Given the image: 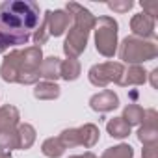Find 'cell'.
I'll return each mask as SVG.
<instances>
[{
    "mask_svg": "<svg viewBox=\"0 0 158 158\" xmlns=\"http://www.w3.org/2000/svg\"><path fill=\"white\" fill-rule=\"evenodd\" d=\"M39 6L32 0H6L0 4V26L15 37H32L39 26Z\"/></svg>",
    "mask_w": 158,
    "mask_h": 158,
    "instance_id": "obj_1",
    "label": "cell"
},
{
    "mask_svg": "<svg viewBox=\"0 0 158 158\" xmlns=\"http://www.w3.org/2000/svg\"><path fill=\"white\" fill-rule=\"evenodd\" d=\"M158 56V47L154 41L127 35L119 45V58L128 65H141Z\"/></svg>",
    "mask_w": 158,
    "mask_h": 158,
    "instance_id": "obj_2",
    "label": "cell"
},
{
    "mask_svg": "<svg viewBox=\"0 0 158 158\" xmlns=\"http://www.w3.org/2000/svg\"><path fill=\"white\" fill-rule=\"evenodd\" d=\"M119 24L114 17L102 15L95 21L93 28V37H95V48L101 56L104 58H114L117 52V30Z\"/></svg>",
    "mask_w": 158,
    "mask_h": 158,
    "instance_id": "obj_3",
    "label": "cell"
},
{
    "mask_svg": "<svg viewBox=\"0 0 158 158\" xmlns=\"http://www.w3.org/2000/svg\"><path fill=\"white\" fill-rule=\"evenodd\" d=\"M43 61V52L39 47H26L21 48V71L17 84L23 86H35L39 82V67Z\"/></svg>",
    "mask_w": 158,
    "mask_h": 158,
    "instance_id": "obj_4",
    "label": "cell"
},
{
    "mask_svg": "<svg viewBox=\"0 0 158 158\" xmlns=\"http://www.w3.org/2000/svg\"><path fill=\"white\" fill-rule=\"evenodd\" d=\"M125 73V65L121 61H104L95 63L88 71V78L95 88H106L108 84H121V78Z\"/></svg>",
    "mask_w": 158,
    "mask_h": 158,
    "instance_id": "obj_5",
    "label": "cell"
},
{
    "mask_svg": "<svg viewBox=\"0 0 158 158\" xmlns=\"http://www.w3.org/2000/svg\"><path fill=\"white\" fill-rule=\"evenodd\" d=\"M88 39H89V32H84L80 28H76V26L69 28L67 37L63 41V52H65V56L78 60V56H80L86 50V47H88Z\"/></svg>",
    "mask_w": 158,
    "mask_h": 158,
    "instance_id": "obj_6",
    "label": "cell"
},
{
    "mask_svg": "<svg viewBox=\"0 0 158 158\" xmlns=\"http://www.w3.org/2000/svg\"><path fill=\"white\" fill-rule=\"evenodd\" d=\"M138 139L141 145L158 143V114L154 108L145 110V117L138 128Z\"/></svg>",
    "mask_w": 158,
    "mask_h": 158,
    "instance_id": "obj_7",
    "label": "cell"
},
{
    "mask_svg": "<svg viewBox=\"0 0 158 158\" xmlns=\"http://www.w3.org/2000/svg\"><path fill=\"white\" fill-rule=\"evenodd\" d=\"M65 11L71 15L73 26L80 28V30H84V32H91V30L95 28L97 17H95L88 8H84V6H80V4H76V2H69V4L65 6Z\"/></svg>",
    "mask_w": 158,
    "mask_h": 158,
    "instance_id": "obj_8",
    "label": "cell"
},
{
    "mask_svg": "<svg viewBox=\"0 0 158 158\" xmlns=\"http://www.w3.org/2000/svg\"><path fill=\"white\" fill-rule=\"evenodd\" d=\"M45 23H47V30L50 37H60L69 30V23H71V15L65 10H48L45 11Z\"/></svg>",
    "mask_w": 158,
    "mask_h": 158,
    "instance_id": "obj_9",
    "label": "cell"
},
{
    "mask_svg": "<svg viewBox=\"0 0 158 158\" xmlns=\"http://www.w3.org/2000/svg\"><path fill=\"white\" fill-rule=\"evenodd\" d=\"M19 71H21V48H15L4 56L2 65H0V76L8 84H17Z\"/></svg>",
    "mask_w": 158,
    "mask_h": 158,
    "instance_id": "obj_10",
    "label": "cell"
},
{
    "mask_svg": "<svg viewBox=\"0 0 158 158\" xmlns=\"http://www.w3.org/2000/svg\"><path fill=\"white\" fill-rule=\"evenodd\" d=\"M154 23L156 19L145 15V13H136L132 19H130V30H132V35L134 37H139V39H154L156 32H154Z\"/></svg>",
    "mask_w": 158,
    "mask_h": 158,
    "instance_id": "obj_11",
    "label": "cell"
},
{
    "mask_svg": "<svg viewBox=\"0 0 158 158\" xmlns=\"http://www.w3.org/2000/svg\"><path fill=\"white\" fill-rule=\"evenodd\" d=\"M117 106H119V97H117V93L112 91V89H102V91L95 93V95L89 99V108H91L93 112H99V114L114 112Z\"/></svg>",
    "mask_w": 158,
    "mask_h": 158,
    "instance_id": "obj_12",
    "label": "cell"
},
{
    "mask_svg": "<svg viewBox=\"0 0 158 158\" xmlns=\"http://www.w3.org/2000/svg\"><path fill=\"white\" fill-rule=\"evenodd\" d=\"M147 82V71L143 69V65H128V69H125L121 84L123 88L128 86H143Z\"/></svg>",
    "mask_w": 158,
    "mask_h": 158,
    "instance_id": "obj_13",
    "label": "cell"
},
{
    "mask_svg": "<svg viewBox=\"0 0 158 158\" xmlns=\"http://www.w3.org/2000/svg\"><path fill=\"white\" fill-rule=\"evenodd\" d=\"M21 123V114L13 104H4L0 106V132L13 130Z\"/></svg>",
    "mask_w": 158,
    "mask_h": 158,
    "instance_id": "obj_14",
    "label": "cell"
},
{
    "mask_svg": "<svg viewBox=\"0 0 158 158\" xmlns=\"http://www.w3.org/2000/svg\"><path fill=\"white\" fill-rule=\"evenodd\" d=\"M60 65H61V60L58 56L43 58L39 67V78H43L47 82H56L60 78Z\"/></svg>",
    "mask_w": 158,
    "mask_h": 158,
    "instance_id": "obj_15",
    "label": "cell"
},
{
    "mask_svg": "<svg viewBox=\"0 0 158 158\" xmlns=\"http://www.w3.org/2000/svg\"><path fill=\"white\" fill-rule=\"evenodd\" d=\"M60 93H61V88L56 82L41 80L34 86V97L37 101H54V99L60 97Z\"/></svg>",
    "mask_w": 158,
    "mask_h": 158,
    "instance_id": "obj_16",
    "label": "cell"
},
{
    "mask_svg": "<svg viewBox=\"0 0 158 158\" xmlns=\"http://www.w3.org/2000/svg\"><path fill=\"white\" fill-rule=\"evenodd\" d=\"M78 136H80V147H86V149H91L99 143V138H101V130L97 125L93 123H86L82 127H78Z\"/></svg>",
    "mask_w": 158,
    "mask_h": 158,
    "instance_id": "obj_17",
    "label": "cell"
},
{
    "mask_svg": "<svg viewBox=\"0 0 158 158\" xmlns=\"http://www.w3.org/2000/svg\"><path fill=\"white\" fill-rule=\"evenodd\" d=\"M80 74H82V65H80V61H78V60H74V58L61 60V65H60V78H63L65 82H73V80H76Z\"/></svg>",
    "mask_w": 158,
    "mask_h": 158,
    "instance_id": "obj_18",
    "label": "cell"
},
{
    "mask_svg": "<svg viewBox=\"0 0 158 158\" xmlns=\"http://www.w3.org/2000/svg\"><path fill=\"white\" fill-rule=\"evenodd\" d=\"M15 130H17V136H19V149L26 151V149H30L35 143L37 132H35V128L30 123H19Z\"/></svg>",
    "mask_w": 158,
    "mask_h": 158,
    "instance_id": "obj_19",
    "label": "cell"
},
{
    "mask_svg": "<svg viewBox=\"0 0 158 158\" xmlns=\"http://www.w3.org/2000/svg\"><path fill=\"white\" fill-rule=\"evenodd\" d=\"M143 117H145V110H143L139 104H128V106H125L123 115H121V119H123L130 128H132V127H139L141 121H143Z\"/></svg>",
    "mask_w": 158,
    "mask_h": 158,
    "instance_id": "obj_20",
    "label": "cell"
},
{
    "mask_svg": "<svg viewBox=\"0 0 158 158\" xmlns=\"http://www.w3.org/2000/svg\"><path fill=\"white\" fill-rule=\"evenodd\" d=\"M106 132L115 138V139H125L130 136V127L121 119V117H112L108 123H106Z\"/></svg>",
    "mask_w": 158,
    "mask_h": 158,
    "instance_id": "obj_21",
    "label": "cell"
},
{
    "mask_svg": "<svg viewBox=\"0 0 158 158\" xmlns=\"http://www.w3.org/2000/svg\"><path fill=\"white\" fill-rule=\"evenodd\" d=\"M41 152H43L47 158H60V156H63V152H65V145L61 143L60 138H47V139L41 143Z\"/></svg>",
    "mask_w": 158,
    "mask_h": 158,
    "instance_id": "obj_22",
    "label": "cell"
},
{
    "mask_svg": "<svg viewBox=\"0 0 158 158\" xmlns=\"http://www.w3.org/2000/svg\"><path fill=\"white\" fill-rule=\"evenodd\" d=\"M30 39L24 37H15L10 32H6L2 26H0V54H4L6 50H10V47H19V45H26Z\"/></svg>",
    "mask_w": 158,
    "mask_h": 158,
    "instance_id": "obj_23",
    "label": "cell"
},
{
    "mask_svg": "<svg viewBox=\"0 0 158 158\" xmlns=\"http://www.w3.org/2000/svg\"><path fill=\"white\" fill-rule=\"evenodd\" d=\"M101 158H134V149L128 143H119V145L108 147Z\"/></svg>",
    "mask_w": 158,
    "mask_h": 158,
    "instance_id": "obj_24",
    "label": "cell"
},
{
    "mask_svg": "<svg viewBox=\"0 0 158 158\" xmlns=\"http://www.w3.org/2000/svg\"><path fill=\"white\" fill-rule=\"evenodd\" d=\"M0 149L2 151H15L19 149V136H17V130H6V132H0Z\"/></svg>",
    "mask_w": 158,
    "mask_h": 158,
    "instance_id": "obj_25",
    "label": "cell"
},
{
    "mask_svg": "<svg viewBox=\"0 0 158 158\" xmlns=\"http://www.w3.org/2000/svg\"><path fill=\"white\" fill-rule=\"evenodd\" d=\"M58 138L61 139V143L65 145V149L80 147V136H78V128H65Z\"/></svg>",
    "mask_w": 158,
    "mask_h": 158,
    "instance_id": "obj_26",
    "label": "cell"
},
{
    "mask_svg": "<svg viewBox=\"0 0 158 158\" xmlns=\"http://www.w3.org/2000/svg\"><path fill=\"white\" fill-rule=\"evenodd\" d=\"M48 30H47V23H45V19L39 23V26L34 30V35H32V39H34V43H35V47H39L41 48V45H45L47 41H48Z\"/></svg>",
    "mask_w": 158,
    "mask_h": 158,
    "instance_id": "obj_27",
    "label": "cell"
},
{
    "mask_svg": "<svg viewBox=\"0 0 158 158\" xmlns=\"http://www.w3.org/2000/svg\"><path fill=\"white\" fill-rule=\"evenodd\" d=\"M106 6L112 11H115V13H128L132 10L134 2H132V0H114V2H108Z\"/></svg>",
    "mask_w": 158,
    "mask_h": 158,
    "instance_id": "obj_28",
    "label": "cell"
},
{
    "mask_svg": "<svg viewBox=\"0 0 158 158\" xmlns=\"http://www.w3.org/2000/svg\"><path fill=\"white\" fill-rule=\"evenodd\" d=\"M141 158H158V143L143 145V149H141Z\"/></svg>",
    "mask_w": 158,
    "mask_h": 158,
    "instance_id": "obj_29",
    "label": "cell"
},
{
    "mask_svg": "<svg viewBox=\"0 0 158 158\" xmlns=\"http://www.w3.org/2000/svg\"><path fill=\"white\" fill-rule=\"evenodd\" d=\"M141 8H143V13L156 19L158 15V2H141Z\"/></svg>",
    "mask_w": 158,
    "mask_h": 158,
    "instance_id": "obj_30",
    "label": "cell"
},
{
    "mask_svg": "<svg viewBox=\"0 0 158 158\" xmlns=\"http://www.w3.org/2000/svg\"><path fill=\"white\" fill-rule=\"evenodd\" d=\"M149 74V78H151V86L156 89L158 88V69H152L151 73H147Z\"/></svg>",
    "mask_w": 158,
    "mask_h": 158,
    "instance_id": "obj_31",
    "label": "cell"
},
{
    "mask_svg": "<svg viewBox=\"0 0 158 158\" xmlns=\"http://www.w3.org/2000/svg\"><path fill=\"white\" fill-rule=\"evenodd\" d=\"M69 158H97L91 151H88V152H84V154H73V156H69Z\"/></svg>",
    "mask_w": 158,
    "mask_h": 158,
    "instance_id": "obj_32",
    "label": "cell"
},
{
    "mask_svg": "<svg viewBox=\"0 0 158 158\" xmlns=\"http://www.w3.org/2000/svg\"><path fill=\"white\" fill-rule=\"evenodd\" d=\"M0 158H11V152H8V151H2V149H0Z\"/></svg>",
    "mask_w": 158,
    "mask_h": 158,
    "instance_id": "obj_33",
    "label": "cell"
}]
</instances>
